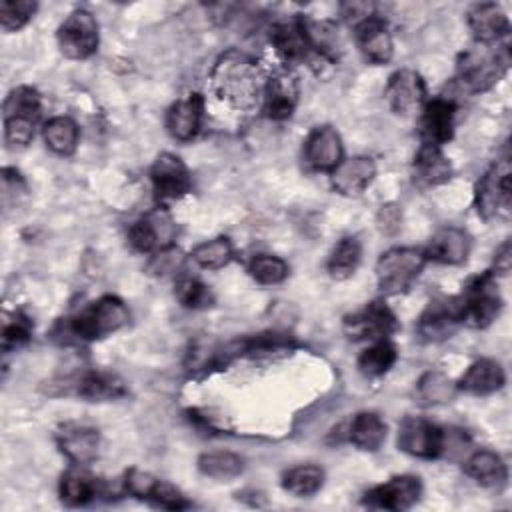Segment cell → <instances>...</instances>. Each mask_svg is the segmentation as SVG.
<instances>
[{
  "mask_svg": "<svg viewBox=\"0 0 512 512\" xmlns=\"http://www.w3.org/2000/svg\"><path fill=\"white\" fill-rule=\"evenodd\" d=\"M210 86L234 110H254L264 100L266 78L248 54L232 48L212 64Z\"/></svg>",
  "mask_w": 512,
  "mask_h": 512,
  "instance_id": "1",
  "label": "cell"
},
{
  "mask_svg": "<svg viewBox=\"0 0 512 512\" xmlns=\"http://www.w3.org/2000/svg\"><path fill=\"white\" fill-rule=\"evenodd\" d=\"M510 68L508 44L474 42L456 60V80L470 92H486L496 86Z\"/></svg>",
  "mask_w": 512,
  "mask_h": 512,
  "instance_id": "2",
  "label": "cell"
},
{
  "mask_svg": "<svg viewBox=\"0 0 512 512\" xmlns=\"http://www.w3.org/2000/svg\"><path fill=\"white\" fill-rule=\"evenodd\" d=\"M128 320L130 312L126 304L118 296L106 294L80 310L76 316L60 322L54 332L76 340H98L124 328Z\"/></svg>",
  "mask_w": 512,
  "mask_h": 512,
  "instance_id": "3",
  "label": "cell"
},
{
  "mask_svg": "<svg viewBox=\"0 0 512 512\" xmlns=\"http://www.w3.org/2000/svg\"><path fill=\"white\" fill-rule=\"evenodd\" d=\"M428 258L424 250L396 246L386 250L376 262V284L382 294L396 296L406 292L424 270Z\"/></svg>",
  "mask_w": 512,
  "mask_h": 512,
  "instance_id": "4",
  "label": "cell"
},
{
  "mask_svg": "<svg viewBox=\"0 0 512 512\" xmlns=\"http://www.w3.org/2000/svg\"><path fill=\"white\" fill-rule=\"evenodd\" d=\"M512 166L508 158L496 160L476 184L474 204L484 220H498L510 214L512 192H510Z\"/></svg>",
  "mask_w": 512,
  "mask_h": 512,
  "instance_id": "5",
  "label": "cell"
},
{
  "mask_svg": "<svg viewBox=\"0 0 512 512\" xmlns=\"http://www.w3.org/2000/svg\"><path fill=\"white\" fill-rule=\"evenodd\" d=\"M464 304V322L474 328L490 326L502 312V296L496 286V274L486 270L470 278L460 294Z\"/></svg>",
  "mask_w": 512,
  "mask_h": 512,
  "instance_id": "6",
  "label": "cell"
},
{
  "mask_svg": "<svg viewBox=\"0 0 512 512\" xmlns=\"http://www.w3.org/2000/svg\"><path fill=\"white\" fill-rule=\"evenodd\" d=\"M60 52L70 60H86L98 50V22L92 12L78 8L66 16L56 32Z\"/></svg>",
  "mask_w": 512,
  "mask_h": 512,
  "instance_id": "7",
  "label": "cell"
},
{
  "mask_svg": "<svg viewBox=\"0 0 512 512\" xmlns=\"http://www.w3.org/2000/svg\"><path fill=\"white\" fill-rule=\"evenodd\" d=\"M398 448L416 458H438L446 452V430L436 426L434 422L408 416L398 426Z\"/></svg>",
  "mask_w": 512,
  "mask_h": 512,
  "instance_id": "8",
  "label": "cell"
},
{
  "mask_svg": "<svg viewBox=\"0 0 512 512\" xmlns=\"http://www.w3.org/2000/svg\"><path fill=\"white\" fill-rule=\"evenodd\" d=\"M464 324V304L460 296H442L430 300L418 318L416 332L424 342H442Z\"/></svg>",
  "mask_w": 512,
  "mask_h": 512,
  "instance_id": "9",
  "label": "cell"
},
{
  "mask_svg": "<svg viewBox=\"0 0 512 512\" xmlns=\"http://www.w3.org/2000/svg\"><path fill=\"white\" fill-rule=\"evenodd\" d=\"M396 328L398 320L382 300H372L362 310L344 318V332L352 340H386Z\"/></svg>",
  "mask_w": 512,
  "mask_h": 512,
  "instance_id": "10",
  "label": "cell"
},
{
  "mask_svg": "<svg viewBox=\"0 0 512 512\" xmlns=\"http://www.w3.org/2000/svg\"><path fill=\"white\" fill-rule=\"evenodd\" d=\"M422 494V482L418 476L412 474H402L394 476L384 484H378L370 488L362 502L368 508H380V510H408L412 508Z\"/></svg>",
  "mask_w": 512,
  "mask_h": 512,
  "instance_id": "11",
  "label": "cell"
},
{
  "mask_svg": "<svg viewBox=\"0 0 512 512\" xmlns=\"http://www.w3.org/2000/svg\"><path fill=\"white\" fill-rule=\"evenodd\" d=\"M150 180L154 186V194L162 202L180 200L192 190V176L186 164L170 152L158 154L150 168Z\"/></svg>",
  "mask_w": 512,
  "mask_h": 512,
  "instance_id": "12",
  "label": "cell"
},
{
  "mask_svg": "<svg viewBox=\"0 0 512 512\" xmlns=\"http://www.w3.org/2000/svg\"><path fill=\"white\" fill-rule=\"evenodd\" d=\"M384 98L392 112L400 116L414 114L426 104V84L424 78L410 68H402L388 78L384 88Z\"/></svg>",
  "mask_w": 512,
  "mask_h": 512,
  "instance_id": "13",
  "label": "cell"
},
{
  "mask_svg": "<svg viewBox=\"0 0 512 512\" xmlns=\"http://www.w3.org/2000/svg\"><path fill=\"white\" fill-rule=\"evenodd\" d=\"M58 450L76 466H86L98 456L100 434L96 428L82 422H64L54 434Z\"/></svg>",
  "mask_w": 512,
  "mask_h": 512,
  "instance_id": "14",
  "label": "cell"
},
{
  "mask_svg": "<svg viewBox=\"0 0 512 512\" xmlns=\"http://www.w3.org/2000/svg\"><path fill=\"white\" fill-rule=\"evenodd\" d=\"M454 116H456V104L450 98L436 96L428 100L422 106V116H420L422 144L442 148L446 142H450L454 134Z\"/></svg>",
  "mask_w": 512,
  "mask_h": 512,
  "instance_id": "15",
  "label": "cell"
},
{
  "mask_svg": "<svg viewBox=\"0 0 512 512\" xmlns=\"http://www.w3.org/2000/svg\"><path fill=\"white\" fill-rule=\"evenodd\" d=\"M342 154L340 134L328 124L312 128L304 140V160L312 170L332 172L344 160Z\"/></svg>",
  "mask_w": 512,
  "mask_h": 512,
  "instance_id": "16",
  "label": "cell"
},
{
  "mask_svg": "<svg viewBox=\"0 0 512 512\" xmlns=\"http://www.w3.org/2000/svg\"><path fill=\"white\" fill-rule=\"evenodd\" d=\"M300 96V86L290 70H280L266 80L264 112L272 120H286L294 114Z\"/></svg>",
  "mask_w": 512,
  "mask_h": 512,
  "instance_id": "17",
  "label": "cell"
},
{
  "mask_svg": "<svg viewBox=\"0 0 512 512\" xmlns=\"http://www.w3.org/2000/svg\"><path fill=\"white\" fill-rule=\"evenodd\" d=\"M174 234V222L164 210H154L142 220L134 222L128 228V242L136 252L148 254L158 246H170L168 240Z\"/></svg>",
  "mask_w": 512,
  "mask_h": 512,
  "instance_id": "18",
  "label": "cell"
},
{
  "mask_svg": "<svg viewBox=\"0 0 512 512\" xmlns=\"http://www.w3.org/2000/svg\"><path fill=\"white\" fill-rule=\"evenodd\" d=\"M470 248H472V240L464 228L444 226L432 234L428 246L424 248V254L428 260L448 264V266H458L468 260Z\"/></svg>",
  "mask_w": 512,
  "mask_h": 512,
  "instance_id": "19",
  "label": "cell"
},
{
  "mask_svg": "<svg viewBox=\"0 0 512 512\" xmlns=\"http://www.w3.org/2000/svg\"><path fill=\"white\" fill-rule=\"evenodd\" d=\"M466 22L476 42L484 44H496L510 32V20L496 2L474 4L466 14Z\"/></svg>",
  "mask_w": 512,
  "mask_h": 512,
  "instance_id": "20",
  "label": "cell"
},
{
  "mask_svg": "<svg viewBox=\"0 0 512 512\" xmlns=\"http://www.w3.org/2000/svg\"><path fill=\"white\" fill-rule=\"evenodd\" d=\"M376 176V164L370 156H352L342 160L332 172V188L342 196L362 194Z\"/></svg>",
  "mask_w": 512,
  "mask_h": 512,
  "instance_id": "21",
  "label": "cell"
},
{
  "mask_svg": "<svg viewBox=\"0 0 512 512\" xmlns=\"http://www.w3.org/2000/svg\"><path fill=\"white\" fill-rule=\"evenodd\" d=\"M356 42L364 58L372 64H388L394 56V40L388 24L372 16L354 28Z\"/></svg>",
  "mask_w": 512,
  "mask_h": 512,
  "instance_id": "22",
  "label": "cell"
},
{
  "mask_svg": "<svg viewBox=\"0 0 512 512\" xmlns=\"http://www.w3.org/2000/svg\"><path fill=\"white\" fill-rule=\"evenodd\" d=\"M202 112H204V100L200 94H188L186 98H180L170 106L166 114L168 134L178 142L192 140L200 130Z\"/></svg>",
  "mask_w": 512,
  "mask_h": 512,
  "instance_id": "23",
  "label": "cell"
},
{
  "mask_svg": "<svg viewBox=\"0 0 512 512\" xmlns=\"http://www.w3.org/2000/svg\"><path fill=\"white\" fill-rule=\"evenodd\" d=\"M506 382L504 368L498 360L480 358L468 366V370L458 380V390L474 396H486L498 392Z\"/></svg>",
  "mask_w": 512,
  "mask_h": 512,
  "instance_id": "24",
  "label": "cell"
},
{
  "mask_svg": "<svg viewBox=\"0 0 512 512\" xmlns=\"http://www.w3.org/2000/svg\"><path fill=\"white\" fill-rule=\"evenodd\" d=\"M414 180L420 186H440L452 178V164L442 148L422 144L414 156Z\"/></svg>",
  "mask_w": 512,
  "mask_h": 512,
  "instance_id": "25",
  "label": "cell"
},
{
  "mask_svg": "<svg viewBox=\"0 0 512 512\" xmlns=\"http://www.w3.org/2000/svg\"><path fill=\"white\" fill-rule=\"evenodd\" d=\"M464 472L476 480L480 486L486 488H500L508 480V468L502 460L500 454L492 450H476L466 462H464Z\"/></svg>",
  "mask_w": 512,
  "mask_h": 512,
  "instance_id": "26",
  "label": "cell"
},
{
  "mask_svg": "<svg viewBox=\"0 0 512 512\" xmlns=\"http://www.w3.org/2000/svg\"><path fill=\"white\" fill-rule=\"evenodd\" d=\"M298 22L310 52L324 60H336L340 48L336 24L332 20H314L308 16H300Z\"/></svg>",
  "mask_w": 512,
  "mask_h": 512,
  "instance_id": "27",
  "label": "cell"
},
{
  "mask_svg": "<svg viewBox=\"0 0 512 512\" xmlns=\"http://www.w3.org/2000/svg\"><path fill=\"white\" fill-rule=\"evenodd\" d=\"M100 494V482L84 466H72L60 478V498L70 506H84Z\"/></svg>",
  "mask_w": 512,
  "mask_h": 512,
  "instance_id": "28",
  "label": "cell"
},
{
  "mask_svg": "<svg viewBox=\"0 0 512 512\" xmlns=\"http://www.w3.org/2000/svg\"><path fill=\"white\" fill-rule=\"evenodd\" d=\"M386 422L376 412H358L348 426V440L364 452H376L386 440Z\"/></svg>",
  "mask_w": 512,
  "mask_h": 512,
  "instance_id": "29",
  "label": "cell"
},
{
  "mask_svg": "<svg viewBox=\"0 0 512 512\" xmlns=\"http://www.w3.org/2000/svg\"><path fill=\"white\" fill-rule=\"evenodd\" d=\"M270 42L274 50L286 60H304L310 54V48L306 44V38L302 34L300 22H278L270 28Z\"/></svg>",
  "mask_w": 512,
  "mask_h": 512,
  "instance_id": "30",
  "label": "cell"
},
{
  "mask_svg": "<svg viewBox=\"0 0 512 512\" xmlns=\"http://www.w3.org/2000/svg\"><path fill=\"white\" fill-rule=\"evenodd\" d=\"M76 394L80 398H86L90 402H102V400H116L126 394V388L122 380L114 374L92 370L80 376L76 384Z\"/></svg>",
  "mask_w": 512,
  "mask_h": 512,
  "instance_id": "31",
  "label": "cell"
},
{
  "mask_svg": "<svg viewBox=\"0 0 512 512\" xmlns=\"http://www.w3.org/2000/svg\"><path fill=\"white\" fill-rule=\"evenodd\" d=\"M42 112L40 94L32 86H16L8 92L2 104L4 120H24L36 124Z\"/></svg>",
  "mask_w": 512,
  "mask_h": 512,
  "instance_id": "32",
  "label": "cell"
},
{
  "mask_svg": "<svg viewBox=\"0 0 512 512\" xmlns=\"http://www.w3.org/2000/svg\"><path fill=\"white\" fill-rule=\"evenodd\" d=\"M42 136L46 146L58 156L74 154L78 146V126L68 116H54L42 126Z\"/></svg>",
  "mask_w": 512,
  "mask_h": 512,
  "instance_id": "33",
  "label": "cell"
},
{
  "mask_svg": "<svg viewBox=\"0 0 512 512\" xmlns=\"http://www.w3.org/2000/svg\"><path fill=\"white\" fill-rule=\"evenodd\" d=\"M360 260H362V246H360L358 238L344 236L332 248V252L328 256V262H326V268H328V274L334 280H346L358 270Z\"/></svg>",
  "mask_w": 512,
  "mask_h": 512,
  "instance_id": "34",
  "label": "cell"
},
{
  "mask_svg": "<svg viewBox=\"0 0 512 512\" xmlns=\"http://www.w3.org/2000/svg\"><path fill=\"white\" fill-rule=\"evenodd\" d=\"M456 392V382L438 370H428L416 384V400L422 406L446 404L456 396Z\"/></svg>",
  "mask_w": 512,
  "mask_h": 512,
  "instance_id": "35",
  "label": "cell"
},
{
  "mask_svg": "<svg viewBox=\"0 0 512 512\" xmlns=\"http://www.w3.org/2000/svg\"><path fill=\"white\" fill-rule=\"evenodd\" d=\"M396 360H398L396 346L388 338L376 340L358 356V370L366 378H380L396 364Z\"/></svg>",
  "mask_w": 512,
  "mask_h": 512,
  "instance_id": "36",
  "label": "cell"
},
{
  "mask_svg": "<svg viewBox=\"0 0 512 512\" xmlns=\"http://www.w3.org/2000/svg\"><path fill=\"white\" fill-rule=\"evenodd\" d=\"M324 484V470L316 464H298L284 472L282 488L298 498L316 494Z\"/></svg>",
  "mask_w": 512,
  "mask_h": 512,
  "instance_id": "37",
  "label": "cell"
},
{
  "mask_svg": "<svg viewBox=\"0 0 512 512\" xmlns=\"http://www.w3.org/2000/svg\"><path fill=\"white\" fill-rule=\"evenodd\" d=\"M198 470L214 480H232L242 474L244 462L238 454L228 452V450H214V452H204L198 458Z\"/></svg>",
  "mask_w": 512,
  "mask_h": 512,
  "instance_id": "38",
  "label": "cell"
},
{
  "mask_svg": "<svg viewBox=\"0 0 512 512\" xmlns=\"http://www.w3.org/2000/svg\"><path fill=\"white\" fill-rule=\"evenodd\" d=\"M190 256L200 268L218 270L224 268L234 258V248L226 236H218L198 244Z\"/></svg>",
  "mask_w": 512,
  "mask_h": 512,
  "instance_id": "39",
  "label": "cell"
},
{
  "mask_svg": "<svg viewBox=\"0 0 512 512\" xmlns=\"http://www.w3.org/2000/svg\"><path fill=\"white\" fill-rule=\"evenodd\" d=\"M250 276L262 286H274L286 280L288 264L274 254H256L248 262Z\"/></svg>",
  "mask_w": 512,
  "mask_h": 512,
  "instance_id": "40",
  "label": "cell"
},
{
  "mask_svg": "<svg viewBox=\"0 0 512 512\" xmlns=\"http://www.w3.org/2000/svg\"><path fill=\"white\" fill-rule=\"evenodd\" d=\"M30 336H32V320L26 314H22L18 310L4 314L2 334H0L4 352L24 346L30 340Z\"/></svg>",
  "mask_w": 512,
  "mask_h": 512,
  "instance_id": "41",
  "label": "cell"
},
{
  "mask_svg": "<svg viewBox=\"0 0 512 512\" xmlns=\"http://www.w3.org/2000/svg\"><path fill=\"white\" fill-rule=\"evenodd\" d=\"M38 2L34 0H0V26L4 32L24 28L36 14Z\"/></svg>",
  "mask_w": 512,
  "mask_h": 512,
  "instance_id": "42",
  "label": "cell"
},
{
  "mask_svg": "<svg viewBox=\"0 0 512 512\" xmlns=\"http://www.w3.org/2000/svg\"><path fill=\"white\" fill-rule=\"evenodd\" d=\"M174 296L184 308L200 310L212 304V292L210 288L200 282L198 278H180L174 286Z\"/></svg>",
  "mask_w": 512,
  "mask_h": 512,
  "instance_id": "43",
  "label": "cell"
},
{
  "mask_svg": "<svg viewBox=\"0 0 512 512\" xmlns=\"http://www.w3.org/2000/svg\"><path fill=\"white\" fill-rule=\"evenodd\" d=\"M152 504L160 506V508H166V510H184V508H190V502L188 498L170 482L158 478L152 494H150V500Z\"/></svg>",
  "mask_w": 512,
  "mask_h": 512,
  "instance_id": "44",
  "label": "cell"
},
{
  "mask_svg": "<svg viewBox=\"0 0 512 512\" xmlns=\"http://www.w3.org/2000/svg\"><path fill=\"white\" fill-rule=\"evenodd\" d=\"M180 264H182V252L174 246H164L154 254L148 268H150L152 274L168 276V274L176 272L180 268Z\"/></svg>",
  "mask_w": 512,
  "mask_h": 512,
  "instance_id": "45",
  "label": "cell"
},
{
  "mask_svg": "<svg viewBox=\"0 0 512 512\" xmlns=\"http://www.w3.org/2000/svg\"><path fill=\"white\" fill-rule=\"evenodd\" d=\"M24 192H26V184H24V178L20 176V172L14 168H2V202H4V206L10 204V198H14V204H16L18 196H22Z\"/></svg>",
  "mask_w": 512,
  "mask_h": 512,
  "instance_id": "46",
  "label": "cell"
},
{
  "mask_svg": "<svg viewBox=\"0 0 512 512\" xmlns=\"http://www.w3.org/2000/svg\"><path fill=\"white\" fill-rule=\"evenodd\" d=\"M340 10H342L344 20H346L348 24H352L354 28H356L358 24H362L364 20L376 16L372 2H346V4L340 6Z\"/></svg>",
  "mask_w": 512,
  "mask_h": 512,
  "instance_id": "47",
  "label": "cell"
},
{
  "mask_svg": "<svg viewBox=\"0 0 512 512\" xmlns=\"http://www.w3.org/2000/svg\"><path fill=\"white\" fill-rule=\"evenodd\" d=\"M402 214L396 204H384L378 212V228L386 234H394L400 228Z\"/></svg>",
  "mask_w": 512,
  "mask_h": 512,
  "instance_id": "48",
  "label": "cell"
},
{
  "mask_svg": "<svg viewBox=\"0 0 512 512\" xmlns=\"http://www.w3.org/2000/svg\"><path fill=\"white\" fill-rule=\"evenodd\" d=\"M510 264H512V248H510V240H506L494 254V268L492 272H498V274H506L510 270Z\"/></svg>",
  "mask_w": 512,
  "mask_h": 512,
  "instance_id": "49",
  "label": "cell"
}]
</instances>
